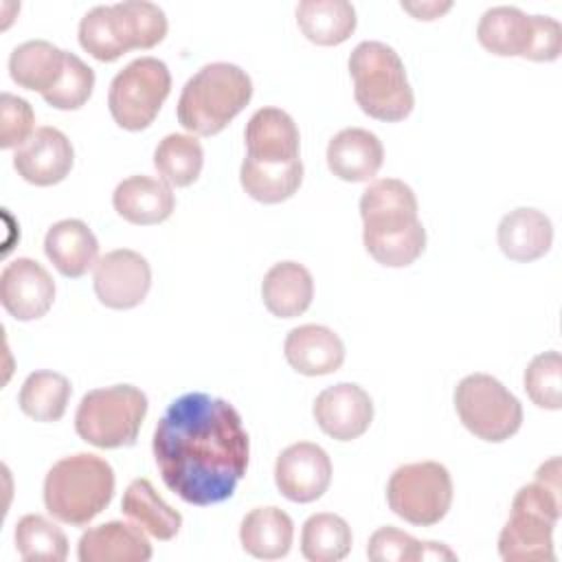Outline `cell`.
Listing matches in <instances>:
<instances>
[{
	"mask_svg": "<svg viewBox=\"0 0 562 562\" xmlns=\"http://www.w3.org/2000/svg\"><path fill=\"white\" fill-rule=\"evenodd\" d=\"M165 485L191 505L231 498L248 470L250 439L237 408L206 393H184L162 413L151 441Z\"/></svg>",
	"mask_w": 562,
	"mask_h": 562,
	"instance_id": "1",
	"label": "cell"
},
{
	"mask_svg": "<svg viewBox=\"0 0 562 562\" xmlns=\"http://www.w3.org/2000/svg\"><path fill=\"white\" fill-rule=\"evenodd\" d=\"M362 241L386 268L411 266L426 248V228L417 217L413 189L397 178L373 180L360 195Z\"/></svg>",
	"mask_w": 562,
	"mask_h": 562,
	"instance_id": "2",
	"label": "cell"
},
{
	"mask_svg": "<svg viewBox=\"0 0 562 562\" xmlns=\"http://www.w3.org/2000/svg\"><path fill=\"white\" fill-rule=\"evenodd\" d=\"M560 509V457H551L538 468L536 481L516 492L512 516L498 536L501 558L507 562H553V527Z\"/></svg>",
	"mask_w": 562,
	"mask_h": 562,
	"instance_id": "3",
	"label": "cell"
},
{
	"mask_svg": "<svg viewBox=\"0 0 562 562\" xmlns=\"http://www.w3.org/2000/svg\"><path fill=\"white\" fill-rule=\"evenodd\" d=\"M114 496L112 465L90 452L59 459L44 479V505L59 522L83 527Z\"/></svg>",
	"mask_w": 562,
	"mask_h": 562,
	"instance_id": "4",
	"label": "cell"
},
{
	"mask_svg": "<svg viewBox=\"0 0 562 562\" xmlns=\"http://www.w3.org/2000/svg\"><path fill=\"white\" fill-rule=\"evenodd\" d=\"M252 81L235 64L202 66L182 88L178 99L180 125L198 136L220 134L250 101Z\"/></svg>",
	"mask_w": 562,
	"mask_h": 562,
	"instance_id": "5",
	"label": "cell"
},
{
	"mask_svg": "<svg viewBox=\"0 0 562 562\" xmlns=\"http://www.w3.org/2000/svg\"><path fill=\"white\" fill-rule=\"evenodd\" d=\"M353 97L364 114L378 121H404L415 105L406 68L395 48L382 42H360L349 55Z\"/></svg>",
	"mask_w": 562,
	"mask_h": 562,
	"instance_id": "6",
	"label": "cell"
},
{
	"mask_svg": "<svg viewBox=\"0 0 562 562\" xmlns=\"http://www.w3.org/2000/svg\"><path fill=\"white\" fill-rule=\"evenodd\" d=\"M147 415V395L132 384L88 391L75 413V430L90 446L110 450L132 446Z\"/></svg>",
	"mask_w": 562,
	"mask_h": 562,
	"instance_id": "7",
	"label": "cell"
},
{
	"mask_svg": "<svg viewBox=\"0 0 562 562\" xmlns=\"http://www.w3.org/2000/svg\"><path fill=\"white\" fill-rule=\"evenodd\" d=\"M454 411L474 437L490 443L509 439L522 424L518 397L487 373H470L457 384Z\"/></svg>",
	"mask_w": 562,
	"mask_h": 562,
	"instance_id": "8",
	"label": "cell"
},
{
	"mask_svg": "<svg viewBox=\"0 0 562 562\" xmlns=\"http://www.w3.org/2000/svg\"><path fill=\"white\" fill-rule=\"evenodd\" d=\"M171 90V75L165 61L138 57L130 61L110 83L108 108L114 123L140 132L154 123Z\"/></svg>",
	"mask_w": 562,
	"mask_h": 562,
	"instance_id": "9",
	"label": "cell"
},
{
	"mask_svg": "<svg viewBox=\"0 0 562 562\" xmlns=\"http://www.w3.org/2000/svg\"><path fill=\"white\" fill-rule=\"evenodd\" d=\"M386 503L411 525H437L452 505L450 472L437 461L400 465L386 483Z\"/></svg>",
	"mask_w": 562,
	"mask_h": 562,
	"instance_id": "10",
	"label": "cell"
},
{
	"mask_svg": "<svg viewBox=\"0 0 562 562\" xmlns=\"http://www.w3.org/2000/svg\"><path fill=\"white\" fill-rule=\"evenodd\" d=\"M149 288L151 268L136 250H110L94 266L97 299L110 310H132L140 305Z\"/></svg>",
	"mask_w": 562,
	"mask_h": 562,
	"instance_id": "11",
	"label": "cell"
},
{
	"mask_svg": "<svg viewBox=\"0 0 562 562\" xmlns=\"http://www.w3.org/2000/svg\"><path fill=\"white\" fill-rule=\"evenodd\" d=\"M274 483L288 501L312 503L321 498L331 483L329 454L312 441L288 446L277 457Z\"/></svg>",
	"mask_w": 562,
	"mask_h": 562,
	"instance_id": "12",
	"label": "cell"
},
{
	"mask_svg": "<svg viewBox=\"0 0 562 562\" xmlns=\"http://www.w3.org/2000/svg\"><path fill=\"white\" fill-rule=\"evenodd\" d=\"M55 301V281L48 270L29 257H18L0 274V303L18 321L42 318Z\"/></svg>",
	"mask_w": 562,
	"mask_h": 562,
	"instance_id": "13",
	"label": "cell"
},
{
	"mask_svg": "<svg viewBox=\"0 0 562 562\" xmlns=\"http://www.w3.org/2000/svg\"><path fill=\"white\" fill-rule=\"evenodd\" d=\"M312 413L325 435L338 441H351L369 430L373 422V402L362 386L340 382L316 395Z\"/></svg>",
	"mask_w": 562,
	"mask_h": 562,
	"instance_id": "14",
	"label": "cell"
},
{
	"mask_svg": "<svg viewBox=\"0 0 562 562\" xmlns=\"http://www.w3.org/2000/svg\"><path fill=\"white\" fill-rule=\"evenodd\" d=\"M75 162L72 143L57 127H37L35 134L15 149L13 167L18 176L35 187L61 182Z\"/></svg>",
	"mask_w": 562,
	"mask_h": 562,
	"instance_id": "15",
	"label": "cell"
},
{
	"mask_svg": "<svg viewBox=\"0 0 562 562\" xmlns=\"http://www.w3.org/2000/svg\"><path fill=\"white\" fill-rule=\"evenodd\" d=\"M246 156L263 165H288L299 160V127L279 108H261L246 123Z\"/></svg>",
	"mask_w": 562,
	"mask_h": 562,
	"instance_id": "16",
	"label": "cell"
},
{
	"mask_svg": "<svg viewBox=\"0 0 562 562\" xmlns=\"http://www.w3.org/2000/svg\"><path fill=\"white\" fill-rule=\"evenodd\" d=\"M288 364L303 375H327L342 367L345 345L325 325H301L290 329L283 342Z\"/></svg>",
	"mask_w": 562,
	"mask_h": 562,
	"instance_id": "17",
	"label": "cell"
},
{
	"mask_svg": "<svg viewBox=\"0 0 562 562\" xmlns=\"http://www.w3.org/2000/svg\"><path fill=\"white\" fill-rule=\"evenodd\" d=\"M384 160L382 140L362 127H347L331 136L327 145V167L345 182L371 180Z\"/></svg>",
	"mask_w": 562,
	"mask_h": 562,
	"instance_id": "18",
	"label": "cell"
},
{
	"mask_svg": "<svg viewBox=\"0 0 562 562\" xmlns=\"http://www.w3.org/2000/svg\"><path fill=\"white\" fill-rule=\"evenodd\" d=\"M77 555L81 562H147L151 544L138 525L110 520L79 538Z\"/></svg>",
	"mask_w": 562,
	"mask_h": 562,
	"instance_id": "19",
	"label": "cell"
},
{
	"mask_svg": "<svg viewBox=\"0 0 562 562\" xmlns=\"http://www.w3.org/2000/svg\"><path fill=\"white\" fill-rule=\"evenodd\" d=\"M114 211L130 224L151 226L165 222L176 206L173 191L167 182L149 176H130L112 193Z\"/></svg>",
	"mask_w": 562,
	"mask_h": 562,
	"instance_id": "20",
	"label": "cell"
},
{
	"mask_svg": "<svg viewBox=\"0 0 562 562\" xmlns=\"http://www.w3.org/2000/svg\"><path fill=\"white\" fill-rule=\"evenodd\" d=\"M48 261L70 279L83 277L99 261V241L81 220H59L44 237Z\"/></svg>",
	"mask_w": 562,
	"mask_h": 562,
	"instance_id": "21",
	"label": "cell"
},
{
	"mask_svg": "<svg viewBox=\"0 0 562 562\" xmlns=\"http://www.w3.org/2000/svg\"><path fill=\"white\" fill-rule=\"evenodd\" d=\"M496 239L507 259L527 263L549 252L553 241V226L542 211L520 206L503 215Z\"/></svg>",
	"mask_w": 562,
	"mask_h": 562,
	"instance_id": "22",
	"label": "cell"
},
{
	"mask_svg": "<svg viewBox=\"0 0 562 562\" xmlns=\"http://www.w3.org/2000/svg\"><path fill=\"white\" fill-rule=\"evenodd\" d=\"M261 299L277 318L301 316L312 305L314 279L303 263L279 261L263 274Z\"/></svg>",
	"mask_w": 562,
	"mask_h": 562,
	"instance_id": "23",
	"label": "cell"
},
{
	"mask_svg": "<svg viewBox=\"0 0 562 562\" xmlns=\"http://www.w3.org/2000/svg\"><path fill=\"white\" fill-rule=\"evenodd\" d=\"M476 37L492 55L527 59L533 40V15L522 13L518 7H492L481 15Z\"/></svg>",
	"mask_w": 562,
	"mask_h": 562,
	"instance_id": "24",
	"label": "cell"
},
{
	"mask_svg": "<svg viewBox=\"0 0 562 562\" xmlns=\"http://www.w3.org/2000/svg\"><path fill=\"white\" fill-rule=\"evenodd\" d=\"M66 68V50L46 40H29L13 48L9 57L11 79L24 88L46 94L57 86Z\"/></svg>",
	"mask_w": 562,
	"mask_h": 562,
	"instance_id": "25",
	"label": "cell"
},
{
	"mask_svg": "<svg viewBox=\"0 0 562 562\" xmlns=\"http://www.w3.org/2000/svg\"><path fill=\"white\" fill-rule=\"evenodd\" d=\"M294 538L292 518L279 507H255L239 525V542L246 553L259 560L288 555Z\"/></svg>",
	"mask_w": 562,
	"mask_h": 562,
	"instance_id": "26",
	"label": "cell"
},
{
	"mask_svg": "<svg viewBox=\"0 0 562 562\" xmlns=\"http://www.w3.org/2000/svg\"><path fill=\"white\" fill-rule=\"evenodd\" d=\"M303 35L318 46H338L356 31V9L347 0H303L296 7Z\"/></svg>",
	"mask_w": 562,
	"mask_h": 562,
	"instance_id": "27",
	"label": "cell"
},
{
	"mask_svg": "<svg viewBox=\"0 0 562 562\" xmlns=\"http://www.w3.org/2000/svg\"><path fill=\"white\" fill-rule=\"evenodd\" d=\"M121 509L134 525L158 540H171L182 527L180 512L167 505L147 479H134L127 485Z\"/></svg>",
	"mask_w": 562,
	"mask_h": 562,
	"instance_id": "28",
	"label": "cell"
},
{
	"mask_svg": "<svg viewBox=\"0 0 562 562\" xmlns=\"http://www.w3.org/2000/svg\"><path fill=\"white\" fill-rule=\"evenodd\" d=\"M239 182L252 200L279 204L299 191L303 182V162L299 158L288 165H263L246 156L239 169Z\"/></svg>",
	"mask_w": 562,
	"mask_h": 562,
	"instance_id": "29",
	"label": "cell"
},
{
	"mask_svg": "<svg viewBox=\"0 0 562 562\" xmlns=\"http://www.w3.org/2000/svg\"><path fill=\"white\" fill-rule=\"evenodd\" d=\"M112 15L116 33L125 46L132 48H154L167 35V15L165 11L147 0H125L112 4Z\"/></svg>",
	"mask_w": 562,
	"mask_h": 562,
	"instance_id": "30",
	"label": "cell"
},
{
	"mask_svg": "<svg viewBox=\"0 0 562 562\" xmlns=\"http://www.w3.org/2000/svg\"><path fill=\"white\" fill-rule=\"evenodd\" d=\"M72 386L57 371H35L20 389V408L35 422H59L66 413Z\"/></svg>",
	"mask_w": 562,
	"mask_h": 562,
	"instance_id": "31",
	"label": "cell"
},
{
	"mask_svg": "<svg viewBox=\"0 0 562 562\" xmlns=\"http://www.w3.org/2000/svg\"><path fill=\"white\" fill-rule=\"evenodd\" d=\"M204 165V149L191 134H167L156 151L154 167L162 182L171 187H189L198 180Z\"/></svg>",
	"mask_w": 562,
	"mask_h": 562,
	"instance_id": "32",
	"label": "cell"
},
{
	"mask_svg": "<svg viewBox=\"0 0 562 562\" xmlns=\"http://www.w3.org/2000/svg\"><path fill=\"white\" fill-rule=\"evenodd\" d=\"M351 551V527L345 518L321 512L303 522L301 553L310 562H338Z\"/></svg>",
	"mask_w": 562,
	"mask_h": 562,
	"instance_id": "33",
	"label": "cell"
},
{
	"mask_svg": "<svg viewBox=\"0 0 562 562\" xmlns=\"http://www.w3.org/2000/svg\"><path fill=\"white\" fill-rule=\"evenodd\" d=\"M367 555L373 562H417V560H454L457 555L441 542H422L397 527H380L371 533Z\"/></svg>",
	"mask_w": 562,
	"mask_h": 562,
	"instance_id": "34",
	"label": "cell"
},
{
	"mask_svg": "<svg viewBox=\"0 0 562 562\" xmlns=\"http://www.w3.org/2000/svg\"><path fill=\"white\" fill-rule=\"evenodd\" d=\"M15 549L24 562H64L68 555L66 533L40 514H26L15 525Z\"/></svg>",
	"mask_w": 562,
	"mask_h": 562,
	"instance_id": "35",
	"label": "cell"
},
{
	"mask_svg": "<svg viewBox=\"0 0 562 562\" xmlns=\"http://www.w3.org/2000/svg\"><path fill=\"white\" fill-rule=\"evenodd\" d=\"M79 44L99 61H114L127 53L114 26L112 4H99L81 18Z\"/></svg>",
	"mask_w": 562,
	"mask_h": 562,
	"instance_id": "36",
	"label": "cell"
},
{
	"mask_svg": "<svg viewBox=\"0 0 562 562\" xmlns=\"http://www.w3.org/2000/svg\"><path fill=\"white\" fill-rule=\"evenodd\" d=\"M525 391L540 408H562V358L555 349L538 353L529 362L525 369Z\"/></svg>",
	"mask_w": 562,
	"mask_h": 562,
	"instance_id": "37",
	"label": "cell"
},
{
	"mask_svg": "<svg viewBox=\"0 0 562 562\" xmlns=\"http://www.w3.org/2000/svg\"><path fill=\"white\" fill-rule=\"evenodd\" d=\"M94 88V70L81 61L75 53L66 50V68L61 79L53 90H48L44 101L57 110H79L86 105Z\"/></svg>",
	"mask_w": 562,
	"mask_h": 562,
	"instance_id": "38",
	"label": "cell"
},
{
	"mask_svg": "<svg viewBox=\"0 0 562 562\" xmlns=\"http://www.w3.org/2000/svg\"><path fill=\"white\" fill-rule=\"evenodd\" d=\"M35 134V114L29 101L11 92L0 97V147H22Z\"/></svg>",
	"mask_w": 562,
	"mask_h": 562,
	"instance_id": "39",
	"label": "cell"
},
{
	"mask_svg": "<svg viewBox=\"0 0 562 562\" xmlns=\"http://www.w3.org/2000/svg\"><path fill=\"white\" fill-rule=\"evenodd\" d=\"M562 53V26L558 20L547 15H533V40L527 59L553 61Z\"/></svg>",
	"mask_w": 562,
	"mask_h": 562,
	"instance_id": "40",
	"label": "cell"
},
{
	"mask_svg": "<svg viewBox=\"0 0 562 562\" xmlns=\"http://www.w3.org/2000/svg\"><path fill=\"white\" fill-rule=\"evenodd\" d=\"M452 2H402V9L415 15L417 20H435L443 15Z\"/></svg>",
	"mask_w": 562,
	"mask_h": 562,
	"instance_id": "41",
	"label": "cell"
}]
</instances>
